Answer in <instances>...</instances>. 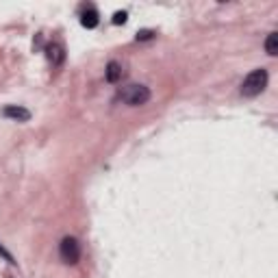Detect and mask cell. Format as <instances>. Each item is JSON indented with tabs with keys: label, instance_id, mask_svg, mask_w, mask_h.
<instances>
[{
	"label": "cell",
	"instance_id": "obj_1",
	"mask_svg": "<svg viewBox=\"0 0 278 278\" xmlns=\"http://www.w3.org/2000/svg\"><path fill=\"white\" fill-rule=\"evenodd\" d=\"M267 81H269V76H267V72L263 70V68L252 70L246 78H243V83H241V94L246 96V98H254V96H259L261 91H265Z\"/></svg>",
	"mask_w": 278,
	"mask_h": 278
},
{
	"label": "cell",
	"instance_id": "obj_2",
	"mask_svg": "<svg viewBox=\"0 0 278 278\" xmlns=\"http://www.w3.org/2000/svg\"><path fill=\"white\" fill-rule=\"evenodd\" d=\"M150 89L146 87V85H126V87L120 89V94H117V98H120L122 102H126L128 107H142V104H146L150 100Z\"/></svg>",
	"mask_w": 278,
	"mask_h": 278
},
{
	"label": "cell",
	"instance_id": "obj_3",
	"mask_svg": "<svg viewBox=\"0 0 278 278\" xmlns=\"http://www.w3.org/2000/svg\"><path fill=\"white\" fill-rule=\"evenodd\" d=\"M59 256H61L63 263L68 265H74L81 259V243H78L74 237H63L61 243H59Z\"/></svg>",
	"mask_w": 278,
	"mask_h": 278
},
{
	"label": "cell",
	"instance_id": "obj_4",
	"mask_svg": "<svg viewBox=\"0 0 278 278\" xmlns=\"http://www.w3.org/2000/svg\"><path fill=\"white\" fill-rule=\"evenodd\" d=\"M46 57H48V61L55 65V68L63 65V61H65V48H63V44H59V42L48 44V48H46Z\"/></svg>",
	"mask_w": 278,
	"mask_h": 278
},
{
	"label": "cell",
	"instance_id": "obj_5",
	"mask_svg": "<svg viewBox=\"0 0 278 278\" xmlns=\"http://www.w3.org/2000/svg\"><path fill=\"white\" fill-rule=\"evenodd\" d=\"M3 115L9 117V120H16V122H29L31 120V111L24 109V107H18V104H9V107H5Z\"/></svg>",
	"mask_w": 278,
	"mask_h": 278
},
{
	"label": "cell",
	"instance_id": "obj_6",
	"mask_svg": "<svg viewBox=\"0 0 278 278\" xmlns=\"http://www.w3.org/2000/svg\"><path fill=\"white\" fill-rule=\"evenodd\" d=\"M98 22H100V16H98L96 7H85L83 13H81V24L85 26V29H96Z\"/></svg>",
	"mask_w": 278,
	"mask_h": 278
},
{
	"label": "cell",
	"instance_id": "obj_7",
	"mask_svg": "<svg viewBox=\"0 0 278 278\" xmlns=\"http://www.w3.org/2000/svg\"><path fill=\"white\" fill-rule=\"evenodd\" d=\"M104 76H107L109 83H117L122 78V65L117 61H109L107 63V70H104Z\"/></svg>",
	"mask_w": 278,
	"mask_h": 278
},
{
	"label": "cell",
	"instance_id": "obj_8",
	"mask_svg": "<svg viewBox=\"0 0 278 278\" xmlns=\"http://www.w3.org/2000/svg\"><path fill=\"white\" fill-rule=\"evenodd\" d=\"M265 50L267 55H278V33H269L267 39H265Z\"/></svg>",
	"mask_w": 278,
	"mask_h": 278
},
{
	"label": "cell",
	"instance_id": "obj_9",
	"mask_svg": "<svg viewBox=\"0 0 278 278\" xmlns=\"http://www.w3.org/2000/svg\"><path fill=\"white\" fill-rule=\"evenodd\" d=\"M126 22V11H117L113 16V24H124Z\"/></svg>",
	"mask_w": 278,
	"mask_h": 278
},
{
	"label": "cell",
	"instance_id": "obj_10",
	"mask_svg": "<svg viewBox=\"0 0 278 278\" xmlns=\"http://www.w3.org/2000/svg\"><path fill=\"white\" fill-rule=\"evenodd\" d=\"M0 256H5V259L11 263V265H16V259H13V254L9 252V250H5L3 246H0Z\"/></svg>",
	"mask_w": 278,
	"mask_h": 278
},
{
	"label": "cell",
	"instance_id": "obj_11",
	"mask_svg": "<svg viewBox=\"0 0 278 278\" xmlns=\"http://www.w3.org/2000/svg\"><path fill=\"white\" fill-rule=\"evenodd\" d=\"M152 37H155V33H152V31H139L137 33V39H152Z\"/></svg>",
	"mask_w": 278,
	"mask_h": 278
}]
</instances>
